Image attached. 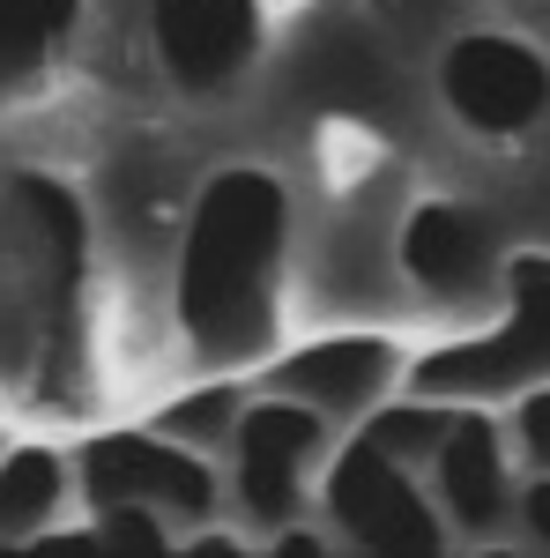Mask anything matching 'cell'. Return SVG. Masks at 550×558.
Masks as SVG:
<instances>
[{
    "mask_svg": "<svg viewBox=\"0 0 550 558\" xmlns=\"http://www.w3.org/2000/svg\"><path fill=\"white\" fill-rule=\"evenodd\" d=\"M439 97L476 134H521L550 112V60L521 38L468 31L439 52Z\"/></svg>",
    "mask_w": 550,
    "mask_h": 558,
    "instance_id": "6",
    "label": "cell"
},
{
    "mask_svg": "<svg viewBox=\"0 0 550 558\" xmlns=\"http://www.w3.org/2000/svg\"><path fill=\"white\" fill-rule=\"evenodd\" d=\"M68 499V462L52 447H15L0 454V536H38Z\"/></svg>",
    "mask_w": 550,
    "mask_h": 558,
    "instance_id": "13",
    "label": "cell"
},
{
    "mask_svg": "<svg viewBox=\"0 0 550 558\" xmlns=\"http://www.w3.org/2000/svg\"><path fill=\"white\" fill-rule=\"evenodd\" d=\"M268 536H276V551H283V558H320V551H328V536H313V529H297V521L268 529Z\"/></svg>",
    "mask_w": 550,
    "mask_h": 558,
    "instance_id": "19",
    "label": "cell"
},
{
    "mask_svg": "<svg viewBox=\"0 0 550 558\" xmlns=\"http://www.w3.org/2000/svg\"><path fill=\"white\" fill-rule=\"evenodd\" d=\"M149 38L186 97H223L260 52V0H149Z\"/></svg>",
    "mask_w": 550,
    "mask_h": 558,
    "instance_id": "8",
    "label": "cell"
},
{
    "mask_svg": "<svg viewBox=\"0 0 550 558\" xmlns=\"http://www.w3.org/2000/svg\"><path fill=\"white\" fill-rule=\"evenodd\" d=\"M75 15H83V0H0V89L30 83L68 45Z\"/></svg>",
    "mask_w": 550,
    "mask_h": 558,
    "instance_id": "12",
    "label": "cell"
},
{
    "mask_svg": "<svg viewBox=\"0 0 550 558\" xmlns=\"http://www.w3.org/2000/svg\"><path fill=\"white\" fill-rule=\"evenodd\" d=\"M506 299H513V313L491 336L417 357L410 395H431V402H499V395H521V387L550 380V254H513Z\"/></svg>",
    "mask_w": 550,
    "mask_h": 558,
    "instance_id": "2",
    "label": "cell"
},
{
    "mask_svg": "<svg viewBox=\"0 0 550 558\" xmlns=\"http://www.w3.org/2000/svg\"><path fill=\"white\" fill-rule=\"evenodd\" d=\"M231 447H239V507L260 529H283V521H297L305 470L328 447V417L313 402H297V395H268V402H246L239 410Z\"/></svg>",
    "mask_w": 550,
    "mask_h": 558,
    "instance_id": "7",
    "label": "cell"
},
{
    "mask_svg": "<svg viewBox=\"0 0 550 558\" xmlns=\"http://www.w3.org/2000/svg\"><path fill=\"white\" fill-rule=\"evenodd\" d=\"M402 268H410V283L431 291V299H476L499 276V239H491V223L476 209L424 202L402 223Z\"/></svg>",
    "mask_w": 550,
    "mask_h": 558,
    "instance_id": "10",
    "label": "cell"
},
{
    "mask_svg": "<svg viewBox=\"0 0 550 558\" xmlns=\"http://www.w3.org/2000/svg\"><path fill=\"white\" fill-rule=\"evenodd\" d=\"M447 402H431V395H410V402H394V410H380L372 425H365V439L380 447V454H394V462H431V447L447 439Z\"/></svg>",
    "mask_w": 550,
    "mask_h": 558,
    "instance_id": "14",
    "label": "cell"
},
{
    "mask_svg": "<svg viewBox=\"0 0 550 558\" xmlns=\"http://www.w3.org/2000/svg\"><path fill=\"white\" fill-rule=\"evenodd\" d=\"M328 514L357 551H439L447 544V514L410 484V462L380 454L365 432L328 470Z\"/></svg>",
    "mask_w": 550,
    "mask_h": 558,
    "instance_id": "5",
    "label": "cell"
},
{
    "mask_svg": "<svg viewBox=\"0 0 550 558\" xmlns=\"http://www.w3.org/2000/svg\"><path fill=\"white\" fill-rule=\"evenodd\" d=\"M387 380H394V343H380V336H335V343H313L297 357H283L268 373V395H297L320 417H350Z\"/></svg>",
    "mask_w": 550,
    "mask_h": 558,
    "instance_id": "11",
    "label": "cell"
},
{
    "mask_svg": "<svg viewBox=\"0 0 550 558\" xmlns=\"http://www.w3.org/2000/svg\"><path fill=\"white\" fill-rule=\"evenodd\" d=\"M513 432H521V454H528L536 470H550V380L521 387V417H513Z\"/></svg>",
    "mask_w": 550,
    "mask_h": 558,
    "instance_id": "17",
    "label": "cell"
},
{
    "mask_svg": "<svg viewBox=\"0 0 550 558\" xmlns=\"http://www.w3.org/2000/svg\"><path fill=\"white\" fill-rule=\"evenodd\" d=\"M89 507H157L164 521H209L216 514V470L201 447H179L171 432H97L75 454Z\"/></svg>",
    "mask_w": 550,
    "mask_h": 558,
    "instance_id": "4",
    "label": "cell"
},
{
    "mask_svg": "<svg viewBox=\"0 0 550 558\" xmlns=\"http://www.w3.org/2000/svg\"><path fill=\"white\" fill-rule=\"evenodd\" d=\"M0 544H8V536H0Z\"/></svg>",
    "mask_w": 550,
    "mask_h": 558,
    "instance_id": "21",
    "label": "cell"
},
{
    "mask_svg": "<svg viewBox=\"0 0 550 558\" xmlns=\"http://www.w3.org/2000/svg\"><path fill=\"white\" fill-rule=\"evenodd\" d=\"M239 387H201V395H186V402H171L157 432H171L179 447H216V439H231L239 432Z\"/></svg>",
    "mask_w": 550,
    "mask_h": 558,
    "instance_id": "15",
    "label": "cell"
},
{
    "mask_svg": "<svg viewBox=\"0 0 550 558\" xmlns=\"http://www.w3.org/2000/svg\"><path fill=\"white\" fill-rule=\"evenodd\" d=\"M521 521H528V536H536V544H550V470H536L528 499H521Z\"/></svg>",
    "mask_w": 550,
    "mask_h": 558,
    "instance_id": "18",
    "label": "cell"
},
{
    "mask_svg": "<svg viewBox=\"0 0 550 558\" xmlns=\"http://www.w3.org/2000/svg\"><path fill=\"white\" fill-rule=\"evenodd\" d=\"M194 551H201V558H231V551H239V536H223V529H209V536H194Z\"/></svg>",
    "mask_w": 550,
    "mask_h": 558,
    "instance_id": "20",
    "label": "cell"
},
{
    "mask_svg": "<svg viewBox=\"0 0 550 558\" xmlns=\"http://www.w3.org/2000/svg\"><path fill=\"white\" fill-rule=\"evenodd\" d=\"M291 246V186L231 165L201 186L179 246V328L201 365L231 373L276 343V291Z\"/></svg>",
    "mask_w": 550,
    "mask_h": 558,
    "instance_id": "1",
    "label": "cell"
},
{
    "mask_svg": "<svg viewBox=\"0 0 550 558\" xmlns=\"http://www.w3.org/2000/svg\"><path fill=\"white\" fill-rule=\"evenodd\" d=\"M89 536H97V551H164V514L120 499V507H97V529Z\"/></svg>",
    "mask_w": 550,
    "mask_h": 558,
    "instance_id": "16",
    "label": "cell"
},
{
    "mask_svg": "<svg viewBox=\"0 0 550 558\" xmlns=\"http://www.w3.org/2000/svg\"><path fill=\"white\" fill-rule=\"evenodd\" d=\"M431 492H439V514L454 521L462 536H491L506 521L513 492H506V439L484 410H454L447 439L431 447Z\"/></svg>",
    "mask_w": 550,
    "mask_h": 558,
    "instance_id": "9",
    "label": "cell"
},
{
    "mask_svg": "<svg viewBox=\"0 0 550 558\" xmlns=\"http://www.w3.org/2000/svg\"><path fill=\"white\" fill-rule=\"evenodd\" d=\"M75 254H83L75 202L52 179H8L0 186V343H8V328L60 320Z\"/></svg>",
    "mask_w": 550,
    "mask_h": 558,
    "instance_id": "3",
    "label": "cell"
}]
</instances>
